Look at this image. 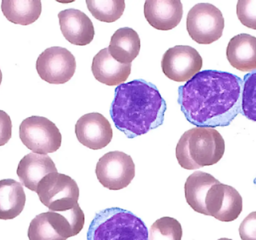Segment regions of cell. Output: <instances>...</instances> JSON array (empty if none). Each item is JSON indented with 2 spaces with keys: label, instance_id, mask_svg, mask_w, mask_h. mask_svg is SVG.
<instances>
[{
  "label": "cell",
  "instance_id": "cell-5",
  "mask_svg": "<svg viewBox=\"0 0 256 240\" xmlns=\"http://www.w3.org/2000/svg\"><path fill=\"white\" fill-rule=\"evenodd\" d=\"M39 200L52 212H64L78 204L80 188L74 179L58 172L49 173L38 185Z\"/></svg>",
  "mask_w": 256,
  "mask_h": 240
},
{
  "label": "cell",
  "instance_id": "cell-31",
  "mask_svg": "<svg viewBox=\"0 0 256 240\" xmlns=\"http://www.w3.org/2000/svg\"><path fill=\"white\" fill-rule=\"evenodd\" d=\"M254 184L256 185V177L255 178V179H254Z\"/></svg>",
  "mask_w": 256,
  "mask_h": 240
},
{
  "label": "cell",
  "instance_id": "cell-3",
  "mask_svg": "<svg viewBox=\"0 0 256 240\" xmlns=\"http://www.w3.org/2000/svg\"><path fill=\"white\" fill-rule=\"evenodd\" d=\"M225 140L214 128L196 127L184 133L176 149L182 168L197 170L220 161L225 152Z\"/></svg>",
  "mask_w": 256,
  "mask_h": 240
},
{
  "label": "cell",
  "instance_id": "cell-7",
  "mask_svg": "<svg viewBox=\"0 0 256 240\" xmlns=\"http://www.w3.org/2000/svg\"><path fill=\"white\" fill-rule=\"evenodd\" d=\"M225 21L218 8L210 3H198L188 12L186 30L192 40L210 45L222 36Z\"/></svg>",
  "mask_w": 256,
  "mask_h": 240
},
{
  "label": "cell",
  "instance_id": "cell-4",
  "mask_svg": "<svg viewBox=\"0 0 256 240\" xmlns=\"http://www.w3.org/2000/svg\"><path fill=\"white\" fill-rule=\"evenodd\" d=\"M148 236L141 218L118 207L98 212L87 232V240H148Z\"/></svg>",
  "mask_w": 256,
  "mask_h": 240
},
{
  "label": "cell",
  "instance_id": "cell-30",
  "mask_svg": "<svg viewBox=\"0 0 256 240\" xmlns=\"http://www.w3.org/2000/svg\"><path fill=\"white\" fill-rule=\"evenodd\" d=\"M218 240H232V239H228V238H221V239H219Z\"/></svg>",
  "mask_w": 256,
  "mask_h": 240
},
{
  "label": "cell",
  "instance_id": "cell-12",
  "mask_svg": "<svg viewBox=\"0 0 256 240\" xmlns=\"http://www.w3.org/2000/svg\"><path fill=\"white\" fill-rule=\"evenodd\" d=\"M75 133L81 144L93 150L106 147L114 136L109 121L99 113H90L81 117L75 125Z\"/></svg>",
  "mask_w": 256,
  "mask_h": 240
},
{
  "label": "cell",
  "instance_id": "cell-16",
  "mask_svg": "<svg viewBox=\"0 0 256 240\" xmlns=\"http://www.w3.org/2000/svg\"><path fill=\"white\" fill-rule=\"evenodd\" d=\"M92 72L94 78L108 86L124 84L131 72V64H122L112 58L108 48L99 51L92 60Z\"/></svg>",
  "mask_w": 256,
  "mask_h": 240
},
{
  "label": "cell",
  "instance_id": "cell-21",
  "mask_svg": "<svg viewBox=\"0 0 256 240\" xmlns=\"http://www.w3.org/2000/svg\"><path fill=\"white\" fill-rule=\"evenodd\" d=\"M1 9L8 21L14 24L28 26L38 19L42 5L39 0H3Z\"/></svg>",
  "mask_w": 256,
  "mask_h": 240
},
{
  "label": "cell",
  "instance_id": "cell-22",
  "mask_svg": "<svg viewBox=\"0 0 256 240\" xmlns=\"http://www.w3.org/2000/svg\"><path fill=\"white\" fill-rule=\"evenodd\" d=\"M87 7L96 19L105 23L118 21L126 9L124 0H86Z\"/></svg>",
  "mask_w": 256,
  "mask_h": 240
},
{
  "label": "cell",
  "instance_id": "cell-13",
  "mask_svg": "<svg viewBox=\"0 0 256 240\" xmlns=\"http://www.w3.org/2000/svg\"><path fill=\"white\" fill-rule=\"evenodd\" d=\"M60 28L68 42L78 46L90 45L94 36L92 21L81 11L69 9L58 15Z\"/></svg>",
  "mask_w": 256,
  "mask_h": 240
},
{
  "label": "cell",
  "instance_id": "cell-23",
  "mask_svg": "<svg viewBox=\"0 0 256 240\" xmlns=\"http://www.w3.org/2000/svg\"><path fill=\"white\" fill-rule=\"evenodd\" d=\"M30 240H67L61 236L49 212L36 215L28 230Z\"/></svg>",
  "mask_w": 256,
  "mask_h": 240
},
{
  "label": "cell",
  "instance_id": "cell-14",
  "mask_svg": "<svg viewBox=\"0 0 256 240\" xmlns=\"http://www.w3.org/2000/svg\"><path fill=\"white\" fill-rule=\"evenodd\" d=\"M144 15L152 27L168 31L180 24L183 5L179 0H148L144 3Z\"/></svg>",
  "mask_w": 256,
  "mask_h": 240
},
{
  "label": "cell",
  "instance_id": "cell-15",
  "mask_svg": "<svg viewBox=\"0 0 256 240\" xmlns=\"http://www.w3.org/2000/svg\"><path fill=\"white\" fill-rule=\"evenodd\" d=\"M58 172L55 163L48 155L27 154L24 157L16 169V174L21 184L32 191H37L39 182L46 175Z\"/></svg>",
  "mask_w": 256,
  "mask_h": 240
},
{
  "label": "cell",
  "instance_id": "cell-6",
  "mask_svg": "<svg viewBox=\"0 0 256 240\" xmlns=\"http://www.w3.org/2000/svg\"><path fill=\"white\" fill-rule=\"evenodd\" d=\"M22 143L33 153L46 155L56 152L62 145V134L55 123L46 117L32 116L20 125Z\"/></svg>",
  "mask_w": 256,
  "mask_h": 240
},
{
  "label": "cell",
  "instance_id": "cell-1",
  "mask_svg": "<svg viewBox=\"0 0 256 240\" xmlns=\"http://www.w3.org/2000/svg\"><path fill=\"white\" fill-rule=\"evenodd\" d=\"M243 87L237 75L204 70L179 87L178 102L186 120L196 126H228L242 113Z\"/></svg>",
  "mask_w": 256,
  "mask_h": 240
},
{
  "label": "cell",
  "instance_id": "cell-9",
  "mask_svg": "<svg viewBox=\"0 0 256 240\" xmlns=\"http://www.w3.org/2000/svg\"><path fill=\"white\" fill-rule=\"evenodd\" d=\"M74 56L66 48L52 47L38 57L36 70L43 81L50 84H64L68 82L76 71Z\"/></svg>",
  "mask_w": 256,
  "mask_h": 240
},
{
  "label": "cell",
  "instance_id": "cell-29",
  "mask_svg": "<svg viewBox=\"0 0 256 240\" xmlns=\"http://www.w3.org/2000/svg\"><path fill=\"white\" fill-rule=\"evenodd\" d=\"M2 81V73L1 69H0V85H1Z\"/></svg>",
  "mask_w": 256,
  "mask_h": 240
},
{
  "label": "cell",
  "instance_id": "cell-27",
  "mask_svg": "<svg viewBox=\"0 0 256 240\" xmlns=\"http://www.w3.org/2000/svg\"><path fill=\"white\" fill-rule=\"evenodd\" d=\"M242 240H256V212L250 213L239 227Z\"/></svg>",
  "mask_w": 256,
  "mask_h": 240
},
{
  "label": "cell",
  "instance_id": "cell-28",
  "mask_svg": "<svg viewBox=\"0 0 256 240\" xmlns=\"http://www.w3.org/2000/svg\"><path fill=\"white\" fill-rule=\"evenodd\" d=\"M12 122L7 113L0 110V146H4L12 138Z\"/></svg>",
  "mask_w": 256,
  "mask_h": 240
},
{
  "label": "cell",
  "instance_id": "cell-2",
  "mask_svg": "<svg viewBox=\"0 0 256 240\" xmlns=\"http://www.w3.org/2000/svg\"><path fill=\"white\" fill-rule=\"evenodd\" d=\"M166 110V101L156 86L134 80L116 89L110 116L115 126L132 139L162 125Z\"/></svg>",
  "mask_w": 256,
  "mask_h": 240
},
{
  "label": "cell",
  "instance_id": "cell-11",
  "mask_svg": "<svg viewBox=\"0 0 256 240\" xmlns=\"http://www.w3.org/2000/svg\"><path fill=\"white\" fill-rule=\"evenodd\" d=\"M204 204L207 215L224 222L237 219L243 210V199L238 191L220 182L210 187Z\"/></svg>",
  "mask_w": 256,
  "mask_h": 240
},
{
  "label": "cell",
  "instance_id": "cell-26",
  "mask_svg": "<svg viewBox=\"0 0 256 240\" xmlns=\"http://www.w3.org/2000/svg\"><path fill=\"white\" fill-rule=\"evenodd\" d=\"M237 15L243 25L256 30V0H239Z\"/></svg>",
  "mask_w": 256,
  "mask_h": 240
},
{
  "label": "cell",
  "instance_id": "cell-17",
  "mask_svg": "<svg viewBox=\"0 0 256 240\" xmlns=\"http://www.w3.org/2000/svg\"><path fill=\"white\" fill-rule=\"evenodd\" d=\"M227 60L231 66L243 72L256 70V37L249 34L237 35L228 42Z\"/></svg>",
  "mask_w": 256,
  "mask_h": 240
},
{
  "label": "cell",
  "instance_id": "cell-20",
  "mask_svg": "<svg viewBox=\"0 0 256 240\" xmlns=\"http://www.w3.org/2000/svg\"><path fill=\"white\" fill-rule=\"evenodd\" d=\"M219 182L214 176L206 172L192 173L184 185L185 198L189 206L195 212L207 215L204 204L206 195L210 187Z\"/></svg>",
  "mask_w": 256,
  "mask_h": 240
},
{
  "label": "cell",
  "instance_id": "cell-8",
  "mask_svg": "<svg viewBox=\"0 0 256 240\" xmlns=\"http://www.w3.org/2000/svg\"><path fill=\"white\" fill-rule=\"evenodd\" d=\"M96 173L104 188L118 191L126 188L132 182L135 176V164L128 154L112 151L99 159Z\"/></svg>",
  "mask_w": 256,
  "mask_h": 240
},
{
  "label": "cell",
  "instance_id": "cell-25",
  "mask_svg": "<svg viewBox=\"0 0 256 240\" xmlns=\"http://www.w3.org/2000/svg\"><path fill=\"white\" fill-rule=\"evenodd\" d=\"M242 113L248 120L256 122V70L244 77Z\"/></svg>",
  "mask_w": 256,
  "mask_h": 240
},
{
  "label": "cell",
  "instance_id": "cell-10",
  "mask_svg": "<svg viewBox=\"0 0 256 240\" xmlns=\"http://www.w3.org/2000/svg\"><path fill=\"white\" fill-rule=\"evenodd\" d=\"M200 53L190 46L177 45L162 56L161 68L164 75L176 82H188L202 68Z\"/></svg>",
  "mask_w": 256,
  "mask_h": 240
},
{
  "label": "cell",
  "instance_id": "cell-19",
  "mask_svg": "<svg viewBox=\"0 0 256 240\" xmlns=\"http://www.w3.org/2000/svg\"><path fill=\"white\" fill-rule=\"evenodd\" d=\"M26 197L20 182L12 179L0 180V219L12 220L25 207Z\"/></svg>",
  "mask_w": 256,
  "mask_h": 240
},
{
  "label": "cell",
  "instance_id": "cell-18",
  "mask_svg": "<svg viewBox=\"0 0 256 240\" xmlns=\"http://www.w3.org/2000/svg\"><path fill=\"white\" fill-rule=\"evenodd\" d=\"M141 41L138 33L129 27L118 29L111 38L108 51L114 60L122 64H131L138 57Z\"/></svg>",
  "mask_w": 256,
  "mask_h": 240
},
{
  "label": "cell",
  "instance_id": "cell-24",
  "mask_svg": "<svg viewBox=\"0 0 256 240\" xmlns=\"http://www.w3.org/2000/svg\"><path fill=\"white\" fill-rule=\"evenodd\" d=\"M182 226L176 218L162 217L156 220L149 231L148 240H182Z\"/></svg>",
  "mask_w": 256,
  "mask_h": 240
}]
</instances>
